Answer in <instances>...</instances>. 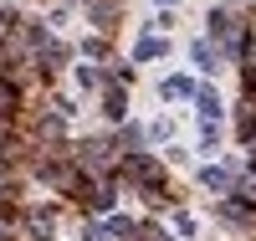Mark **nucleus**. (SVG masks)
Returning a JSON list of instances; mask_svg holds the SVG:
<instances>
[{"label": "nucleus", "mask_w": 256, "mask_h": 241, "mask_svg": "<svg viewBox=\"0 0 256 241\" xmlns=\"http://www.w3.org/2000/svg\"><path fill=\"white\" fill-rule=\"evenodd\" d=\"M159 52H164V41H159V36H148V41H138V52H134V57L148 62V57H159Z\"/></svg>", "instance_id": "nucleus-3"}, {"label": "nucleus", "mask_w": 256, "mask_h": 241, "mask_svg": "<svg viewBox=\"0 0 256 241\" xmlns=\"http://www.w3.org/2000/svg\"><path fill=\"white\" fill-rule=\"evenodd\" d=\"M195 62H200V67H210V62H216V47H210V41H195Z\"/></svg>", "instance_id": "nucleus-5"}, {"label": "nucleus", "mask_w": 256, "mask_h": 241, "mask_svg": "<svg viewBox=\"0 0 256 241\" xmlns=\"http://www.w3.org/2000/svg\"><path fill=\"white\" fill-rule=\"evenodd\" d=\"M200 180H205V185H210V190H220V185H230V174H226V169H220V164H210V169H205V174H200Z\"/></svg>", "instance_id": "nucleus-2"}, {"label": "nucleus", "mask_w": 256, "mask_h": 241, "mask_svg": "<svg viewBox=\"0 0 256 241\" xmlns=\"http://www.w3.org/2000/svg\"><path fill=\"white\" fill-rule=\"evenodd\" d=\"M108 118H123V93H108Z\"/></svg>", "instance_id": "nucleus-6"}, {"label": "nucleus", "mask_w": 256, "mask_h": 241, "mask_svg": "<svg viewBox=\"0 0 256 241\" xmlns=\"http://www.w3.org/2000/svg\"><path fill=\"white\" fill-rule=\"evenodd\" d=\"M164 98H190V82H184V77H169V82H164Z\"/></svg>", "instance_id": "nucleus-4"}, {"label": "nucleus", "mask_w": 256, "mask_h": 241, "mask_svg": "<svg viewBox=\"0 0 256 241\" xmlns=\"http://www.w3.org/2000/svg\"><path fill=\"white\" fill-rule=\"evenodd\" d=\"M200 113H205V123H216V118H220V98L210 93V87H200Z\"/></svg>", "instance_id": "nucleus-1"}, {"label": "nucleus", "mask_w": 256, "mask_h": 241, "mask_svg": "<svg viewBox=\"0 0 256 241\" xmlns=\"http://www.w3.org/2000/svg\"><path fill=\"white\" fill-rule=\"evenodd\" d=\"M169 6H174V0H169Z\"/></svg>", "instance_id": "nucleus-7"}]
</instances>
